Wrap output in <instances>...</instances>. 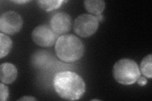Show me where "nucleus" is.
I'll use <instances>...</instances> for the list:
<instances>
[{
  "label": "nucleus",
  "instance_id": "9",
  "mask_svg": "<svg viewBox=\"0 0 152 101\" xmlns=\"http://www.w3.org/2000/svg\"><path fill=\"white\" fill-rule=\"evenodd\" d=\"M85 9L91 15L98 16L102 15L105 8V2L102 0H87L84 1Z\"/></svg>",
  "mask_w": 152,
  "mask_h": 101
},
{
  "label": "nucleus",
  "instance_id": "6",
  "mask_svg": "<svg viewBox=\"0 0 152 101\" xmlns=\"http://www.w3.org/2000/svg\"><path fill=\"white\" fill-rule=\"evenodd\" d=\"M58 38V36L48 24L38 25L32 32L33 42L36 45L43 47H50L53 46Z\"/></svg>",
  "mask_w": 152,
  "mask_h": 101
},
{
  "label": "nucleus",
  "instance_id": "7",
  "mask_svg": "<svg viewBox=\"0 0 152 101\" xmlns=\"http://www.w3.org/2000/svg\"><path fill=\"white\" fill-rule=\"evenodd\" d=\"M72 18L68 13L59 12L54 13L50 18L49 25L58 36L66 34L72 28Z\"/></svg>",
  "mask_w": 152,
  "mask_h": 101
},
{
  "label": "nucleus",
  "instance_id": "10",
  "mask_svg": "<svg viewBox=\"0 0 152 101\" xmlns=\"http://www.w3.org/2000/svg\"><path fill=\"white\" fill-rule=\"evenodd\" d=\"M13 47V42L10 37L0 33V58L2 59L7 56L11 51Z\"/></svg>",
  "mask_w": 152,
  "mask_h": 101
},
{
  "label": "nucleus",
  "instance_id": "13",
  "mask_svg": "<svg viewBox=\"0 0 152 101\" xmlns=\"http://www.w3.org/2000/svg\"><path fill=\"white\" fill-rule=\"evenodd\" d=\"M9 96V90L7 86L3 83L0 84V99L1 101L7 100Z\"/></svg>",
  "mask_w": 152,
  "mask_h": 101
},
{
  "label": "nucleus",
  "instance_id": "12",
  "mask_svg": "<svg viewBox=\"0 0 152 101\" xmlns=\"http://www.w3.org/2000/svg\"><path fill=\"white\" fill-rule=\"evenodd\" d=\"M64 1L62 0H50V1H38L37 4L40 8L45 12H51L53 9L59 8Z\"/></svg>",
  "mask_w": 152,
  "mask_h": 101
},
{
  "label": "nucleus",
  "instance_id": "3",
  "mask_svg": "<svg viewBox=\"0 0 152 101\" xmlns=\"http://www.w3.org/2000/svg\"><path fill=\"white\" fill-rule=\"evenodd\" d=\"M112 73L118 83L125 85L136 83L141 76L139 66L136 62L127 58L117 61L113 66Z\"/></svg>",
  "mask_w": 152,
  "mask_h": 101
},
{
  "label": "nucleus",
  "instance_id": "15",
  "mask_svg": "<svg viewBox=\"0 0 152 101\" xmlns=\"http://www.w3.org/2000/svg\"><path fill=\"white\" fill-rule=\"evenodd\" d=\"M37 99L32 97V96H23L22 98L19 99L18 100H23V101H32V100H36Z\"/></svg>",
  "mask_w": 152,
  "mask_h": 101
},
{
  "label": "nucleus",
  "instance_id": "16",
  "mask_svg": "<svg viewBox=\"0 0 152 101\" xmlns=\"http://www.w3.org/2000/svg\"><path fill=\"white\" fill-rule=\"evenodd\" d=\"M13 2L15 3H18V4H24V3H28L29 1H14Z\"/></svg>",
  "mask_w": 152,
  "mask_h": 101
},
{
  "label": "nucleus",
  "instance_id": "5",
  "mask_svg": "<svg viewBox=\"0 0 152 101\" xmlns=\"http://www.w3.org/2000/svg\"><path fill=\"white\" fill-rule=\"evenodd\" d=\"M22 27L23 19L17 12L8 11L0 17V31L4 34H16L21 31Z\"/></svg>",
  "mask_w": 152,
  "mask_h": 101
},
{
  "label": "nucleus",
  "instance_id": "1",
  "mask_svg": "<svg viewBox=\"0 0 152 101\" xmlns=\"http://www.w3.org/2000/svg\"><path fill=\"white\" fill-rule=\"evenodd\" d=\"M53 87L61 98L67 100H77L86 92V84L77 73L71 71H60L53 78Z\"/></svg>",
  "mask_w": 152,
  "mask_h": 101
},
{
  "label": "nucleus",
  "instance_id": "4",
  "mask_svg": "<svg viewBox=\"0 0 152 101\" xmlns=\"http://www.w3.org/2000/svg\"><path fill=\"white\" fill-rule=\"evenodd\" d=\"M98 27L99 20L96 16L84 13L75 19L73 29L77 36L86 38L92 36L95 33Z\"/></svg>",
  "mask_w": 152,
  "mask_h": 101
},
{
  "label": "nucleus",
  "instance_id": "2",
  "mask_svg": "<svg viewBox=\"0 0 152 101\" xmlns=\"http://www.w3.org/2000/svg\"><path fill=\"white\" fill-rule=\"evenodd\" d=\"M56 55L65 62H73L80 60L84 53V45L79 37L73 34L60 36L55 44Z\"/></svg>",
  "mask_w": 152,
  "mask_h": 101
},
{
  "label": "nucleus",
  "instance_id": "14",
  "mask_svg": "<svg viewBox=\"0 0 152 101\" xmlns=\"http://www.w3.org/2000/svg\"><path fill=\"white\" fill-rule=\"evenodd\" d=\"M137 82L141 86H144L147 84V80L144 76H140V77L137 79Z\"/></svg>",
  "mask_w": 152,
  "mask_h": 101
},
{
  "label": "nucleus",
  "instance_id": "11",
  "mask_svg": "<svg viewBox=\"0 0 152 101\" xmlns=\"http://www.w3.org/2000/svg\"><path fill=\"white\" fill-rule=\"evenodd\" d=\"M152 55L150 54L146 56L140 64V70L141 73L142 75L145 76V77L151 78L152 77Z\"/></svg>",
  "mask_w": 152,
  "mask_h": 101
},
{
  "label": "nucleus",
  "instance_id": "8",
  "mask_svg": "<svg viewBox=\"0 0 152 101\" xmlns=\"http://www.w3.org/2000/svg\"><path fill=\"white\" fill-rule=\"evenodd\" d=\"M18 75L17 67L10 62H4L0 66V80L4 84H10L15 81Z\"/></svg>",
  "mask_w": 152,
  "mask_h": 101
}]
</instances>
